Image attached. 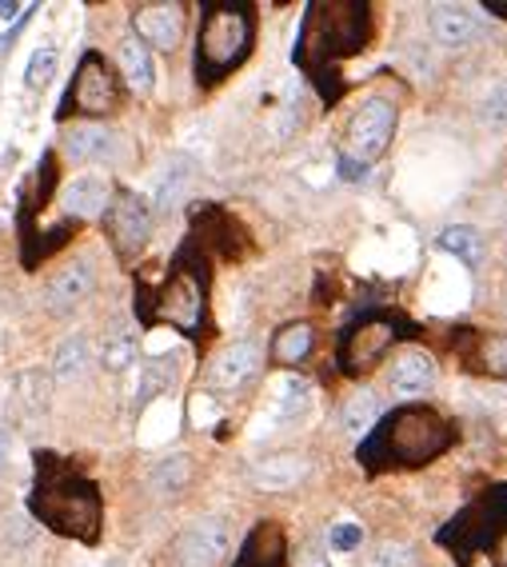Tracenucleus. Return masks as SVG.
Returning <instances> with one entry per match:
<instances>
[{
  "label": "nucleus",
  "instance_id": "obj_26",
  "mask_svg": "<svg viewBox=\"0 0 507 567\" xmlns=\"http://www.w3.org/2000/svg\"><path fill=\"white\" fill-rule=\"evenodd\" d=\"M56 68H61V52L56 49H37L33 56H28V68H25V85L33 88V92H40V88L52 85V76H56Z\"/></svg>",
  "mask_w": 507,
  "mask_h": 567
},
{
  "label": "nucleus",
  "instance_id": "obj_23",
  "mask_svg": "<svg viewBox=\"0 0 507 567\" xmlns=\"http://www.w3.org/2000/svg\"><path fill=\"white\" fill-rule=\"evenodd\" d=\"M312 328L308 324H288V328H280L272 340V356L280 360V364H300V360L312 352Z\"/></svg>",
  "mask_w": 507,
  "mask_h": 567
},
{
  "label": "nucleus",
  "instance_id": "obj_13",
  "mask_svg": "<svg viewBox=\"0 0 507 567\" xmlns=\"http://www.w3.org/2000/svg\"><path fill=\"white\" fill-rule=\"evenodd\" d=\"M312 412V383L300 376H280L268 395V412L261 419V432H272L280 424H296Z\"/></svg>",
  "mask_w": 507,
  "mask_h": 567
},
{
  "label": "nucleus",
  "instance_id": "obj_12",
  "mask_svg": "<svg viewBox=\"0 0 507 567\" xmlns=\"http://www.w3.org/2000/svg\"><path fill=\"white\" fill-rule=\"evenodd\" d=\"M261 344L256 340H236L228 344L224 352H216V360L208 364V388L216 392H236V388H244L256 368H261Z\"/></svg>",
  "mask_w": 507,
  "mask_h": 567
},
{
  "label": "nucleus",
  "instance_id": "obj_4",
  "mask_svg": "<svg viewBox=\"0 0 507 567\" xmlns=\"http://www.w3.org/2000/svg\"><path fill=\"white\" fill-rule=\"evenodd\" d=\"M368 40V9L364 4H316L304 25V56H347Z\"/></svg>",
  "mask_w": 507,
  "mask_h": 567
},
{
  "label": "nucleus",
  "instance_id": "obj_1",
  "mask_svg": "<svg viewBox=\"0 0 507 567\" xmlns=\"http://www.w3.org/2000/svg\"><path fill=\"white\" fill-rule=\"evenodd\" d=\"M28 507L37 512L40 524H49L61 536L92 543L100 536V495L85 476H73L64 468H52L49 456H40L37 483Z\"/></svg>",
  "mask_w": 507,
  "mask_h": 567
},
{
  "label": "nucleus",
  "instance_id": "obj_7",
  "mask_svg": "<svg viewBox=\"0 0 507 567\" xmlns=\"http://www.w3.org/2000/svg\"><path fill=\"white\" fill-rule=\"evenodd\" d=\"M396 324L384 320V316H368V320L352 324L340 340V368L347 376H359V371H371L380 360L388 356V348L396 344Z\"/></svg>",
  "mask_w": 507,
  "mask_h": 567
},
{
  "label": "nucleus",
  "instance_id": "obj_39",
  "mask_svg": "<svg viewBox=\"0 0 507 567\" xmlns=\"http://www.w3.org/2000/svg\"><path fill=\"white\" fill-rule=\"evenodd\" d=\"M304 567H332V564H328V559H320V555H316V559H308V564H304Z\"/></svg>",
  "mask_w": 507,
  "mask_h": 567
},
{
  "label": "nucleus",
  "instance_id": "obj_14",
  "mask_svg": "<svg viewBox=\"0 0 507 567\" xmlns=\"http://www.w3.org/2000/svg\"><path fill=\"white\" fill-rule=\"evenodd\" d=\"M92 284H97V268H92L88 260H73V264L56 268V276H52L49 288H45V300H49L52 312H73L76 304L88 300Z\"/></svg>",
  "mask_w": 507,
  "mask_h": 567
},
{
  "label": "nucleus",
  "instance_id": "obj_37",
  "mask_svg": "<svg viewBox=\"0 0 507 567\" xmlns=\"http://www.w3.org/2000/svg\"><path fill=\"white\" fill-rule=\"evenodd\" d=\"M9 456H13V436H9V432H4V428H0V468L9 464Z\"/></svg>",
  "mask_w": 507,
  "mask_h": 567
},
{
  "label": "nucleus",
  "instance_id": "obj_15",
  "mask_svg": "<svg viewBox=\"0 0 507 567\" xmlns=\"http://www.w3.org/2000/svg\"><path fill=\"white\" fill-rule=\"evenodd\" d=\"M64 152L80 164H100L121 156V136L104 128V124H76L64 133Z\"/></svg>",
  "mask_w": 507,
  "mask_h": 567
},
{
  "label": "nucleus",
  "instance_id": "obj_5",
  "mask_svg": "<svg viewBox=\"0 0 507 567\" xmlns=\"http://www.w3.org/2000/svg\"><path fill=\"white\" fill-rule=\"evenodd\" d=\"M121 109V76L112 73V64L100 56V52H88L76 64V76L68 92H64V104L56 116H109V112Z\"/></svg>",
  "mask_w": 507,
  "mask_h": 567
},
{
  "label": "nucleus",
  "instance_id": "obj_31",
  "mask_svg": "<svg viewBox=\"0 0 507 567\" xmlns=\"http://www.w3.org/2000/svg\"><path fill=\"white\" fill-rule=\"evenodd\" d=\"M476 364L492 376H507V336H487L476 348Z\"/></svg>",
  "mask_w": 507,
  "mask_h": 567
},
{
  "label": "nucleus",
  "instance_id": "obj_34",
  "mask_svg": "<svg viewBox=\"0 0 507 567\" xmlns=\"http://www.w3.org/2000/svg\"><path fill=\"white\" fill-rule=\"evenodd\" d=\"M328 543H332V552H356L364 543V531H359V524H335L328 531Z\"/></svg>",
  "mask_w": 507,
  "mask_h": 567
},
{
  "label": "nucleus",
  "instance_id": "obj_11",
  "mask_svg": "<svg viewBox=\"0 0 507 567\" xmlns=\"http://www.w3.org/2000/svg\"><path fill=\"white\" fill-rule=\"evenodd\" d=\"M132 37L144 45V49H161L173 52L185 37V9L180 4H140L132 13Z\"/></svg>",
  "mask_w": 507,
  "mask_h": 567
},
{
  "label": "nucleus",
  "instance_id": "obj_19",
  "mask_svg": "<svg viewBox=\"0 0 507 567\" xmlns=\"http://www.w3.org/2000/svg\"><path fill=\"white\" fill-rule=\"evenodd\" d=\"M428 25H432V37L440 40V45L459 49V45H468V40L480 33V16L471 13L468 4H435Z\"/></svg>",
  "mask_w": 507,
  "mask_h": 567
},
{
  "label": "nucleus",
  "instance_id": "obj_27",
  "mask_svg": "<svg viewBox=\"0 0 507 567\" xmlns=\"http://www.w3.org/2000/svg\"><path fill=\"white\" fill-rule=\"evenodd\" d=\"M376 416H380V404H376V395L371 392H356L352 400L344 404V428L347 432H368L371 424H376Z\"/></svg>",
  "mask_w": 507,
  "mask_h": 567
},
{
  "label": "nucleus",
  "instance_id": "obj_16",
  "mask_svg": "<svg viewBox=\"0 0 507 567\" xmlns=\"http://www.w3.org/2000/svg\"><path fill=\"white\" fill-rule=\"evenodd\" d=\"M435 360L428 356V352H404V356L392 360V371H388V388H392V395H404V400H411V395H428L435 388Z\"/></svg>",
  "mask_w": 507,
  "mask_h": 567
},
{
  "label": "nucleus",
  "instance_id": "obj_18",
  "mask_svg": "<svg viewBox=\"0 0 507 567\" xmlns=\"http://www.w3.org/2000/svg\"><path fill=\"white\" fill-rule=\"evenodd\" d=\"M236 567H288V543L280 524H272V519L256 524V531H252L244 540V547H240Z\"/></svg>",
  "mask_w": 507,
  "mask_h": 567
},
{
  "label": "nucleus",
  "instance_id": "obj_36",
  "mask_svg": "<svg viewBox=\"0 0 507 567\" xmlns=\"http://www.w3.org/2000/svg\"><path fill=\"white\" fill-rule=\"evenodd\" d=\"M21 13H28L25 4H0V25H13V21H21Z\"/></svg>",
  "mask_w": 507,
  "mask_h": 567
},
{
  "label": "nucleus",
  "instance_id": "obj_25",
  "mask_svg": "<svg viewBox=\"0 0 507 567\" xmlns=\"http://www.w3.org/2000/svg\"><path fill=\"white\" fill-rule=\"evenodd\" d=\"M176 432V404L168 400H156L152 412L144 416V432H140V444H161Z\"/></svg>",
  "mask_w": 507,
  "mask_h": 567
},
{
  "label": "nucleus",
  "instance_id": "obj_24",
  "mask_svg": "<svg viewBox=\"0 0 507 567\" xmlns=\"http://www.w3.org/2000/svg\"><path fill=\"white\" fill-rule=\"evenodd\" d=\"M85 364H88V340L68 336L64 344H56V356H52V371H56V380H73Z\"/></svg>",
  "mask_w": 507,
  "mask_h": 567
},
{
  "label": "nucleus",
  "instance_id": "obj_35",
  "mask_svg": "<svg viewBox=\"0 0 507 567\" xmlns=\"http://www.w3.org/2000/svg\"><path fill=\"white\" fill-rule=\"evenodd\" d=\"M483 121L507 124V85H504V88H495L492 97L483 100Z\"/></svg>",
  "mask_w": 507,
  "mask_h": 567
},
{
  "label": "nucleus",
  "instance_id": "obj_32",
  "mask_svg": "<svg viewBox=\"0 0 507 567\" xmlns=\"http://www.w3.org/2000/svg\"><path fill=\"white\" fill-rule=\"evenodd\" d=\"M132 360H137V340L132 336H112L109 348H104V368L124 371Z\"/></svg>",
  "mask_w": 507,
  "mask_h": 567
},
{
  "label": "nucleus",
  "instance_id": "obj_20",
  "mask_svg": "<svg viewBox=\"0 0 507 567\" xmlns=\"http://www.w3.org/2000/svg\"><path fill=\"white\" fill-rule=\"evenodd\" d=\"M308 464L300 456H268L252 468V483L264 488V492H284V488H296L304 480Z\"/></svg>",
  "mask_w": 507,
  "mask_h": 567
},
{
  "label": "nucleus",
  "instance_id": "obj_22",
  "mask_svg": "<svg viewBox=\"0 0 507 567\" xmlns=\"http://www.w3.org/2000/svg\"><path fill=\"white\" fill-rule=\"evenodd\" d=\"M440 248H444L447 256L456 260V264H480L483 256V240L476 228H468V224H456V228H444L440 232Z\"/></svg>",
  "mask_w": 507,
  "mask_h": 567
},
{
  "label": "nucleus",
  "instance_id": "obj_2",
  "mask_svg": "<svg viewBox=\"0 0 507 567\" xmlns=\"http://www.w3.org/2000/svg\"><path fill=\"white\" fill-rule=\"evenodd\" d=\"M447 444H452V432L432 407H400L364 444V459L371 464L376 456H384L388 468H416L440 456Z\"/></svg>",
  "mask_w": 507,
  "mask_h": 567
},
{
  "label": "nucleus",
  "instance_id": "obj_33",
  "mask_svg": "<svg viewBox=\"0 0 507 567\" xmlns=\"http://www.w3.org/2000/svg\"><path fill=\"white\" fill-rule=\"evenodd\" d=\"M368 567H416V555L404 543H380L376 555L368 559Z\"/></svg>",
  "mask_w": 507,
  "mask_h": 567
},
{
  "label": "nucleus",
  "instance_id": "obj_29",
  "mask_svg": "<svg viewBox=\"0 0 507 567\" xmlns=\"http://www.w3.org/2000/svg\"><path fill=\"white\" fill-rule=\"evenodd\" d=\"M176 380V364L173 360H149L144 364V380H140V392L152 395V400H161Z\"/></svg>",
  "mask_w": 507,
  "mask_h": 567
},
{
  "label": "nucleus",
  "instance_id": "obj_21",
  "mask_svg": "<svg viewBox=\"0 0 507 567\" xmlns=\"http://www.w3.org/2000/svg\"><path fill=\"white\" fill-rule=\"evenodd\" d=\"M116 56H121L124 80L137 88V92H152V88H156V61H152V49H144L137 37H124Z\"/></svg>",
  "mask_w": 507,
  "mask_h": 567
},
{
  "label": "nucleus",
  "instance_id": "obj_9",
  "mask_svg": "<svg viewBox=\"0 0 507 567\" xmlns=\"http://www.w3.org/2000/svg\"><path fill=\"white\" fill-rule=\"evenodd\" d=\"M109 236H112V248H116L124 260L137 256L140 248L149 244V236H152L149 200L137 197V192H121V197H112V204H109Z\"/></svg>",
  "mask_w": 507,
  "mask_h": 567
},
{
  "label": "nucleus",
  "instance_id": "obj_6",
  "mask_svg": "<svg viewBox=\"0 0 507 567\" xmlns=\"http://www.w3.org/2000/svg\"><path fill=\"white\" fill-rule=\"evenodd\" d=\"M392 133H396V104L384 97L364 100L344 128V161L368 168L371 161H380L388 152Z\"/></svg>",
  "mask_w": 507,
  "mask_h": 567
},
{
  "label": "nucleus",
  "instance_id": "obj_40",
  "mask_svg": "<svg viewBox=\"0 0 507 567\" xmlns=\"http://www.w3.org/2000/svg\"><path fill=\"white\" fill-rule=\"evenodd\" d=\"M492 13H495V16H504V21H507V4H492Z\"/></svg>",
  "mask_w": 507,
  "mask_h": 567
},
{
  "label": "nucleus",
  "instance_id": "obj_17",
  "mask_svg": "<svg viewBox=\"0 0 507 567\" xmlns=\"http://www.w3.org/2000/svg\"><path fill=\"white\" fill-rule=\"evenodd\" d=\"M64 212L68 216H80V220H92V216H104L112 204V185L100 173H80L73 185L64 188L61 197Z\"/></svg>",
  "mask_w": 507,
  "mask_h": 567
},
{
  "label": "nucleus",
  "instance_id": "obj_8",
  "mask_svg": "<svg viewBox=\"0 0 507 567\" xmlns=\"http://www.w3.org/2000/svg\"><path fill=\"white\" fill-rule=\"evenodd\" d=\"M228 555V528L220 519H197L188 524L168 547V564L173 567H220Z\"/></svg>",
  "mask_w": 507,
  "mask_h": 567
},
{
  "label": "nucleus",
  "instance_id": "obj_30",
  "mask_svg": "<svg viewBox=\"0 0 507 567\" xmlns=\"http://www.w3.org/2000/svg\"><path fill=\"white\" fill-rule=\"evenodd\" d=\"M188 471H192V464H188V456H168L156 464V471H152V483L161 488V492H180L188 480Z\"/></svg>",
  "mask_w": 507,
  "mask_h": 567
},
{
  "label": "nucleus",
  "instance_id": "obj_28",
  "mask_svg": "<svg viewBox=\"0 0 507 567\" xmlns=\"http://www.w3.org/2000/svg\"><path fill=\"white\" fill-rule=\"evenodd\" d=\"M188 185V161H180V156H173V161L161 168V185H156V204L161 209H173L176 197L185 192Z\"/></svg>",
  "mask_w": 507,
  "mask_h": 567
},
{
  "label": "nucleus",
  "instance_id": "obj_3",
  "mask_svg": "<svg viewBox=\"0 0 507 567\" xmlns=\"http://www.w3.org/2000/svg\"><path fill=\"white\" fill-rule=\"evenodd\" d=\"M252 33H256V21H252V9L244 4H220V9H208L204 13V25H200V45H197V76L204 85H216L224 76L240 68L244 56L252 52Z\"/></svg>",
  "mask_w": 507,
  "mask_h": 567
},
{
  "label": "nucleus",
  "instance_id": "obj_38",
  "mask_svg": "<svg viewBox=\"0 0 507 567\" xmlns=\"http://www.w3.org/2000/svg\"><path fill=\"white\" fill-rule=\"evenodd\" d=\"M495 564L507 567V536H499V555H495ZM495 564H492V567H495Z\"/></svg>",
  "mask_w": 507,
  "mask_h": 567
},
{
  "label": "nucleus",
  "instance_id": "obj_10",
  "mask_svg": "<svg viewBox=\"0 0 507 567\" xmlns=\"http://www.w3.org/2000/svg\"><path fill=\"white\" fill-rule=\"evenodd\" d=\"M204 316V284L192 272H173V280L164 284L161 300L152 308V320H168L180 332H197Z\"/></svg>",
  "mask_w": 507,
  "mask_h": 567
}]
</instances>
